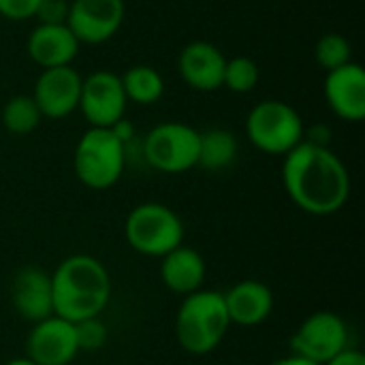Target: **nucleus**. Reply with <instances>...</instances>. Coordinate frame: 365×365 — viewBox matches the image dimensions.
<instances>
[{
	"instance_id": "23",
	"label": "nucleus",
	"mask_w": 365,
	"mask_h": 365,
	"mask_svg": "<svg viewBox=\"0 0 365 365\" xmlns=\"http://www.w3.org/2000/svg\"><path fill=\"white\" fill-rule=\"evenodd\" d=\"M259 79H261V71L252 58L235 56V58L227 60L222 88H229L235 94H246V92H252L257 88Z\"/></svg>"
},
{
	"instance_id": "21",
	"label": "nucleus",
	"mask_w": 365,
	"mask_h": 365,
	"mask_svg": "<svg viewBox=\"0 0 365 365\" xmlns=\"http://www.w3.org/2000/svg\"><path fill=\"white\" fill-rule=\"evenodd\" d=\"M41 111L34 103V98L30 94H17L13 98H9L2 107L0 120L2 126L11 133V135H30L38 122H41Z\"/></svg>"
},
{
	"instance_id": "16",
	"label": "nucleus",
	"mask_w": 365,
	"mask_h": 365,
	"mask_svg": "<svg viewBox=\"0 0 365 365\" xmlns=\"http://www.w3.org/2000/svg\"><path fill=\"white\" fill-rule=\"evenodd\" d=\"M222 297L231 325L257 327L263 325L274 312L272 289L255 278L235 282L227 293H222Z\"/></svg>"
},
{
	"instance_id": "4",
	"label": "nucleus",
	"mask_w": 365,
	"mask_h": 365,
	"mask_svg": "<svg viewBox=\"0 0 365 365\" xmlns=\"http://www.w3.org/2000/svg\"><path fill=\"white\" fill-rule=\"evenodd\" d=\"M77 180L90 190L115 186L126 169V145L109 128H88L73 154Z\"/></svg>"
},
{
	"instance_id": "27",
	"label": "nucleus",
	"mask_w": 365,
	"mask_h": 365,
	"mask_svg": "<svg viewBox=\"0 0 365 365\" xmlns=\"http://www.w3.org/2000/svg\"><path fill=\"white\" fill-rule=\"evenodd\" d=\"M325 365H365V355L359 349H344L340 355H336L331 361H327Z\"/></svg>"
},
{
	"instance_id": "2",
	"label": "nucleus",
	"mask_w": 365,
	"mask_h": 365,
	"mask_svg": "<svg viewBox=\"0 0 365 365\" xmlns=\"http://www.w3.org/2000/svg\"><path fill=\"white\" fill-rule=\"evenodd\" d=\"M51 276L53 314L71 323L101 317L111 299L107 267L92 255H71Z\"/></svg>"
},
{
	"instance_id": "7",
	"label": "nucleus",
	"mask_w": 365,
	"mask_h": 365,
	"mask_svg": "<svg viewBox=\"0 0 365 365\" xmlns=\"http://www.w3.org/2000/svg\"><path fill=\"white\" fill-rule=\"evenodd\" d=\"M145 163L167 175L186 173L197 167L199 130L184 122H160L143 139Z\"/></svg>"
},
{
	"instance_id": "5",
	"label": "nucleus",
	"mask_w": 365,
	"mask_h": 365,
	"mask_svg": "<svg viewBox=\"0 0 365 365\" xmlns=\"http://www.w3.org/2000/svg\"><path fill=\"white\" fill-rule=\"evenodd\" d=\"M124 237L135 252L160 259L184 244V222L169 205L145 201L128 212Z\"/></svg>"
},
{
	"instance_id": "14",
	"label": "nucleus",
	"mask_w": 365,
	"mask_h": 365,
	"mask_svg": "<svg viewBox=\"0 0 365 365\" xmlns=\"http://www.w3.org/2000/svg\"><path fill=\"white\" fill-rule=\"evenodd\" d=\"M227 58L207 41H192L178 56V71L184 83L197 92H216L222 88Z\"/></svg>"
},
{
	"instance_id": "13",
	"label": "nucleus",
	"mask_w": 365,
	"mask_h": 365,
	"mask_svg": "<svg viewBox=\"0 0 365 365\" xmlns=\"http://www.w3.org/2000/svg\"><path fill=\"white\" fill-rule=\"evenodd\" d=\"M327 107L344 122H361L365 118V71L361 64L349 62L329 71L323 81Z\"/></svg>"
},
{
	"instance_id": "12",
	"label": "nucleus",
	"mask_w": 365,
	"mask_h": 365,
	"mask_svg": "<svg viewBox=\"0 0 365 365\" xmlns=\"http://www.w3.org/2000/svg\"><path fill=\"white\" fill-rule=\"evenodd\" d=\"M81 75L73 66L43 68L34 81L32 98L43 118L62 120L79 107Z\"/></svg>"
},
{
	"instance_id": "6",
	"label": "nucleus",
	"mask_w": 365,
	"mask_h": 365,
	"mask_svg": "<svg viewBox=\"0 0 365 365\" xmlns=\"http://www.w3.org/2000/svg\"><path fill=\"white\" fill-rule=\"evenodd\" d=\"M304 120L299 111L278 98L257 103L246 118L248 141L263 154L284 156L304 141Z\"/></svg>"
},
{
	"instance_id": "26",
	"label": "nucleus",
	"mask_w": 365,
	"mask_h": 365,
	"mask_svg": "<svg viewBox=\"0 0 365 365\" xmlns=\"http://www.w3.org/2000/svg\"><path fill=\"white\" fill-rule=\"evenodd\" d=\"M41 0H0V15L11 21H24L36 15Z\"/></svg>"
},
{
	"instance_id": "28",
	"label": "nucleus",
	"mask_w": 365,
	"mask_h": 365,
	"mask_svg": "<svg viewBox=\"0 0 365 365\" xmlns=\"http://www.w3.org/2000/svg\"><path fill=\"white\" fill-rule=\"evenodd\" d=\"M126 148H128V143L135 139V126H133V122H128L126 118H122V120H118L111 128H109Z\"/></svg>"
},
{
	"instance_id": "29",
	"label": "nucleus",
	"mask_w": 365,
	"mask_h": 365,
	"mask_svg": "<svg viewBox=\"0 0 365 365\" xmlns=\"http://www.w3.org/2000/svg\"><path fill=\"white\" fill-rule=\"evenodd\" d=\"M269 365H319V364H314V361H308V359H304V357H297V355H289V357H282V359H276V361H272Z\"/></svg>"
},
{
	"instance_id": "20",
	"label": "nucleus",
	"mask_w": 365,
	"mask_h": 365,
	"mask_svg": "<svg viewBox=\"0 0 365 365\" xmlns=\"http://www.w3.org/2000/svg\"><path fill=\"white\" fill-rule=\"evenodd\" d=\"M120 81L126 101H133L137 105H154L165 92L163 75L150 64H133L124 71V75H120Z\"/></svg>"
},
{
	"instance_id": "24",
	"label": "nucleus",
	"mask_w": 365,
	"mask_h": 365,
	"mask_svg": "<svg viewBox=\"0 0 365 365\" xmlns=\"http://www.w3.org/2000/svg\"><path fill=\"white\" fill-rule=\"evenodd\" d=\"M75 338H77L79 353H94L107 344L109 329L101 317H92V319H83L75 323Z\"/></svg>"
},
{
	"instance_id": "25",
	"label": "nucleus",
	"mask_w": 365,
	"mask_h": 365,
	"mask_svg": "<svg viewBox=\"0 0 365 365\" xmlns=\"http://www.w3.org/2000/svg\"><path fill=\"white\" fill-rule=\"evenodd\" d=\"M66 15H68V0H41L34 17L38 19V24L58 26V24H66Z\"/></svg>"
},
{
	"instance_id": "22",
	"label": "nucleus",
	"mask_w": 365,
	"mask_h": 365,
	"mask_svg": "<svg viewBox=\"0 0 365 365\" xmlns=\"http://www.w3.org/2000/svg\"><path fill=\"white\" fill-rule=\"evenodd\" d=\"M314 58L323 71H336L349 62H353V45L344 34L327 32L314 45Z\"/></svg>"
},
{
	"instance_id": "19",
	"label": "nucleus",
	"mask_w": 365,
	"mask_h": 365,
	"mask_svg": "<svg viewBox=\"0 0 365 365\" xmlns=\"http://www.w3.org/2000/svg\"><path fill=\"white\" fill-rule=\"evenodd\" d=\"M240 152L237 137L227 128H210L199 133V158L197 167L207 171H225L229 169Z\"/></svg>"
},
{
	"instance_id": "17",
	"label": "nucleus",
	"mask_w": 365,
	"mask_h": 365,
	"mask_svg": "<svg viewBox=\"0 0 365 365\" xmlns=\"http://www.w3.org/2000/svg\"><path fill=\"white\" fill-rule=\"evenodd\" d=\"M28 56L34 64L43 68H56V66H71V62L79 53V41L68 30L66 24L58 26H45L38 24L26 43Z\"/></svg>"
},
{
	"instance_id": "1",
	"label": "nucleus",
	"mask_w": 365,
	"mask_h": 365,
	"mask_svg": "<svg viewBox=\"0 0 365 365\" xmlns=\"http://www.w3.org/2000/svg\"><path fill=\"white\" fill-rule=\"evenodd\" d=\"M289 199L310 216H334L351 197V175L342 158L325 145L302 141L282 160Z\"/></svg>"
},
{
	"instance_id": "30",
	"label": "nucleus",
	"mask_w": 365,
	"mask_h": 365,
	"mask_svg": "<svg viewBox=\"0 0 365 365\" xmlns=\"http://www.w3.org/2000/svg\"><path fill=\"white\" fill-rule=\"evenodd\" d=\"M4 365H36V364H34V361H30L28 357H15V359L6 361Z\"/></svg>"
},
{
	"instance_id": "18",
	"label": "nucleus",
	"mask_w": 365,
	"mask_h": 365,
	"mask_svg": "<svg viewBox=\"0 0 365 365\" xmlns=\"http://www.w3.org/2000/svg\"><path fill=\"white\" fill-rule=\"evenodd\" d=\"M160 280L173 295L186 297L199 289H203L207 265L199 250L190 246H178L165 257H160Z\"/></svg>"
},
{
	"instance_id": "11",
	"label": "nucleus",
	"mask_w": 365,
	"mask_h": 365,
	"mask_svg": "<svg viewBox=\"0 0 365 365\" xmlns=\"http://www.w3.org/2000/svg\"><path fill=\"white\" fill-rule=\"evenodd\" d=\"M77 355L75 323L56 314L34 323L26 338V357L36 365H71Z\"/></svg>"
},
{
	"instance_id": "10",
	"label": "nucleus",
	"mask_w": 365,
	"mask_h": 365,
	"mask_svg": "<svg viewBox=\"0 0 365 365\" xmlns=\"http://www.w3.org/2000/svg\"><path fill=\"white\" fill-rule=\"evenodd\" d=\"M124 15V0H68L66 26L79 45H101L115 36Z\"/></svg>"
},
{
	"instance_id": "8",
	"label": "nucleus",
	"mask_w": 365,
	"mask_h": 365,
	"mask_svg": "<svg viewBox=\"0 0 365 365\" xmlns=\"http://www.w3.org/2000/svg\"><path fill=\"white\" fill-rule=\"evenodd\" d=\"M291 355L325 365L344 349H349V325L344 319L329 310L312 312L302 321L289 340Z\"/></svg>"
},
{
	"instance_id": "9",
	"label": "nucleus",
	"mask_w": 365,
	"mask_h": 365,
	"mask_svg": "<svg viewBox=\"0 0 365 365\" xmlns=\"http://www.w3.org/2000/svg\"><path fill=\"white\" fill-rule=\"evenodd\" d=\"M126 94L120 75L94 71L81 79L79 111L92 128H111L126 113Z\"/></svg>"
},
{
	"instance_id": "3",
	"label": "nucleus",
	"mask_w": 365,
	"mask_h": 365,
	"mask_svg": "<svg viewBox=\"0 0 365 365\" xmlns=\"http://www.w3.org/2000/svg\"><path fill=\"white\" fill-rule=\"evenodd\" d=\"M231 327L220 291L199 289L186 297L175 314V340L184 353L203 357L214 353Z\"/></svg>"
},
{
	"instance_id": "15",
	"label": "nucleus",
	"mask_w": 365,
	"mask_h": 365,
	"mask_svg": "<svg viewBox=\"0 0 365 365\" xmlns=\"http://www.w3.org/2000/svg\"><path fill=\"white\" fill-rule=\"evenodd\" d=\"M11 304L15 312L28 321L38 323L53 314L51 276L38 267H21L11 282Z\"/></svg>"
}]
</instances>
